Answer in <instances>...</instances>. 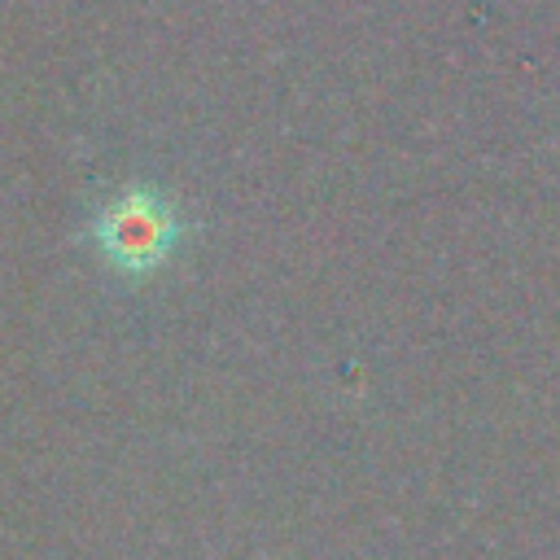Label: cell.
<instances>
[{
	"label": "cell",
	"mask_w": 560,
	"mask_h": 560,
	"mask_svg": "<svg viewBox=\"0 0 560 560\" xmlns=\"http://www.w3.org/2000/svg\"><path fill=\"white\" fill-rule=\"evenodd\" d=\"M184 236V219L171 210L166 197L149 188H131L96 210L88 223V241L101 249V258L122 276H149L158 271Z\"/></svg>",
	"instance_id": "1"
}]
</instances>
